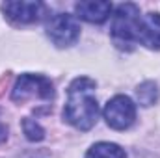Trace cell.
Instances as JSON below:
<instances>
[{
  "mask_svg": "<svg viewBox=\"0 0 160 158\" xmlns=\"http://www.w3.org/2000/svg\"><path fill=\"white\" fill-rule=\"evenodd\" d=\"M75 13L77 17L86 21V22H93V24H101L104 22L110 13H112V4L110 2H78L75 4Z\"/></svg>",
  "mask_w": 160,
  "mask_h": 158,
  "instance_id": "ba28073f",
  "label": "cell"
},
{
  "mask_svg": "<svg viewBox=\"0 0 160 158\" xmlns=\"http://www.w3.org/2000/svg\"><path fill=\"white\" fill-rule=\"evenodd\" d=\"M140 7L132 2L118 6L112 21V41L121 50H132L134 47V28L140 19Z\"/></svg>",
  "mask_w": 160,
  "mask_h": 158,
  "instance_id": "3957f363",
  "label": "cell"
},
{
  "mask_svg": "<svg viewBox=\"0 0 160 158\" xmlns=\"http://www.w3.org/2000/svg\"><path fill=\"white\" fill-rule=\"evenodd\" d=\"M11 99L17 104H24L28 101L50 102L54 99V86L43 75L24 73L15 82V86L11 89Z\"/></svg>",
  "mask_w": 160,
  "mask_h": 158,
  "instance_id": "7a4b0ae2",
  "label": "cell"
},
{
  "mask_svg": "<svg viewBox=\"0 0 160 158\" xmlns=\"http://www.w3.org/2000/svg\"><path fill=\"white\" fill-rule=\"evenodd\" d=\"M102 116L106 125L114 130H127L136 119V104L127 95H116L104 106Z\"/></svg>",
  "mask_w": 160,
  "mask_h": 158,
  "instance_id": "5b68a950",
  "label": "cell"
},
{
  "mask_svg": "<svg viewBox=\"0 0 160 158\" xmlns=\"http://www.w3.org/2000/svg\"><path fill=\"white\" fill-rule=\"evenodd\" d=\"M136 97H138V102L142 106H153L157 102V99H158V87H157V84L151 82V80L140 84L138 89H136Z\"/></svg>",
  "mask_w": 160,
  "mask_h": 158,
  "instance_id": "30bf717a",
  "label": "cell"
},
{
  "mask_svg": "<svg viewBox=\"0 0 160 158\" xmlns=\"http://www.w3.org/2000/svg\"><path fill=\"white\" fill-rule=\"evenodd\" d=\"M134 45H143L145 48L160 50V13L140 15L134 28Z\"/></svg>",
  "mask_w": 160,
  "mask_h": 158,
  "instance_id": "52a82bcc",
  "label": "cell"
},
{
  "mask_svg": "<svg viewBox=\"0 0 160 158\" xmlns=\"http://www.w3.org/2000/svg\"><path fill=\"white\" fill-rule=\"evenodd\" d=\"M6 138H8V126L0 121V143H2V141H6Z\"/></svg>",
  "mask_w": 160,
  "mask_h": 158,
  "instance_id": "7c38bea8",
  "label": "cell"
},
{
  "mask_svg": "<svg viewBox=\"0 0 160 158\" xmlns=\"http://www.w3.org/2000/svg\"><path fill=\"white\" fill-rule=\"evenodd\" d=\"M2 11L15 24H32V22H38L45 17L47 7L41 2H24V0H21V2H4Z\"/></svg>",
  "mask_w": 160,
  "mask_h": 158,
  "instance_id": "8992f818",
  "label": "cell"
},
{
  "mask_svg": "<svg viewBox=\"0 0 160 158\" xmlns=\"http://www.w3.org/2000/svg\"><path fill=\"white\" fill-rule=\"evenodd\" d=\"M47 36L60 48L75 45L80 37V26L75 15H69V13L50 15L47 21Z\"/></svg>",
  "mask_w": 160,
  "mask_h": 158,
  "instance_id": "277c9868",
  "label": "cell"
},
{
  "mask_svg": "<svg viewBox=\"0 0 160 158\" xmlns=\"http://www.w3.org/2000/svg\"><path fill=\"white\" fill-rule=\"evenodd\" d=\"M138 158H140V156H138Z\"/></svg>",
  "mask_w": 160,
  "mask_h": 158,
  "instance_id": "4fadbf2b",
  "label": "cell"
},
{
  "mask_svg": "<svg viewBox=\"0 0 160 158\" xmlns=\"http://www.w3.org/2000/svg\"><path fill=\"white\" fill-rule=\"evenodd\" d=\"M95 80L78 77L69 84L67 101L63 106V119L82 132L89 130L99 117V104L95 97Z\"/></svg>",
  "mask_w": 160,
  "mask_h": 158,
  "instance_id": "6da1fadb",
  "label": "cell"
},
{
  "mask_svg": "<svg viewBox=\"0 0 160 158\" xmlns=\"http://www.w3.org/2000/svg\"><path fill=\"white\" fill-rule=\"evenodd\" d=\"M86 158H127V153L118 143L99 141V143H95L88 149Z\"/></svg>",
  "mask_w": 160,
  "mask_h": 158,
  "instance_id": "9c48e42d",
  "label": "cell"
},
{
  "mask_svg": "<svg viewBox=\"0 0 160 158\" xmlns=\"http://www.w3.org/2000/svg\"><path fill=\"white\" fill-rule=\"evenodd\" d=\"M22 130H24L26 140H30V141H41L45 138V130L36 119H30V117L22 119Z\"/></svg>",
  "mask_w": 160,
  "mask_h": 158,
  "instance_id": "8fae6325",
  "label": "cell"
}]
</instances>
